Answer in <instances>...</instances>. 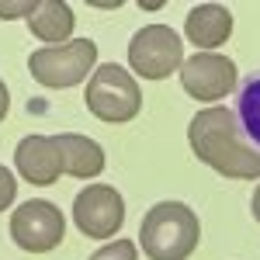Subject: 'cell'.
Wrapping results in <instances>:
<instances>
[{
  "instance_id": "4fadbf2b",
  "label": "cell",
  "mask_w": 260,
  "mask_h": 260,
  "mask_svg": "<svg viewBox=\"0 0 260 260\" xmlns=\"http://www.w3.org/2000/svg\"><path fill=\"white\" fill-rule=\"evenodd\" d=\"M236 118H240L246 139L260 149V66L240 83V94H236Z\"/></svg>"
},
{
  "instance_id": "ac0fdd59",
  "label": "cell",
  "mask_w": 260,
  "mask_h": 260,
  "mask_svg": "<svg viewBox=\"0 0 260 260\" xmlns=\"http://www.w3.org/2000/svg\"><path fill=\"white\" fill-rule=\"evenodd\" d=\"M253 219L260 222V187H257V191H253Z\"/></svg>"
},
{
  "instance_id": "6da1fadb",
  "label": "cell",
  "mask_w": 260,
  "mask_h": 260,
  "mask_svg": "<svg viewBox=\"0 0 260 260\" xmlns=\"http://www.w3.org/2000/svg\"><path fill=\"white\" fill-rule=\"evenodd\" d=\"M187 142L201 163L233 180H260V149L246 139L233 108L212 104L187 125Z\"/></svg>"
},
{
  "instance_id": "5b68a950",
  "label": "cell",
  "mask_w": 260,
  "mask_h": 260,
  "mask_svg": "<svg viewBox=\"0 0 260 260\" xmlns=\"http://www.w3.org/2000/svg\"><path fill=\"white\" fill-rule=\"evenodd\" d=\"M128 66L146 80H167L184 66V42L170 24H146L128 42Z\"/></svg>"
},
{
  "instance_id": "9c48e42d",
  "label": "cell",
  "mask_w": 260,
  "mask_h": 260,
  "mask_svg": "<svg viewBox=\"0 0 260 260\" xmlns=\"http://www.w3.org/2000/svg\"><path fill=\"white\" fill-rule=\"evenodd\" d=\"M14 167L28 184L49 187L62 177V156L56 136H24L14 149Z\"/></svg>"
},
{
  "instance_id": "52a82bcc",
  "label": "cell",
  "mask_w": 260,
  "mask_h": 260,
  "mask_svg": "<svg viewBox=\"0 0 260 260\" xmlns=\"http://www.w3.org/2000/svg\"><path fill=\"white\" fill-rule=\"evenodd\" d=\"M73 222L87 240H111L125 222L121 191L111 184H90L73 198Z\"/></svg>"
},
{
  "instance_id": "3957f363",
  "label": "cell",
  "mask_w": 260,
  "mask_h": 260,
  "mask_svg": "<svg viewBox=\"0 0 260 260\" xmlns=\"http://www.w3.org/2000/svg\"><path fill=\"white\" fill-rule=\"evenodd\" d=\"M31 77L45 87H77L90 80V73L98 70V45L90 39H70L66 45H45L28 56Z\"/></svg>"
},
{
  "instance_id": "9a60e30c",
  "label": "cell",
  "mask_w": 260,
  "mask_h": 260,
  "mask_svg": "<svg viewBox=\"0 0 260 260\" xmlns=\"http://www.w3.org/2000/svg\"><path fill=\"white\" fill-rule=\"evenodd\" d=\"M14 198H18V180H14V174L0 163V212H7Z\"/></svg>"
},
{
  "instance_id": "8992f818",
  "label": "cell",
  "mask_w": 260,
  "mask_h": 260,
  "mask_svg": "<svg viewBox=\"0 0 260 260\" xmlns=\"http://www.w3.org/2000/svg\"><path fill=\"white\" fill-rule=\"evenodd\" d=\"M66 236V215L52 201L31 198L14 208L11 215V240L28 253H49Z\"/></svg>"
},
{
  "instance_id": "30bf717a",
  "label": "cell",
  "mask_w": 260,
  "mask_h": 260,
  "mask_svg": "<svg viewBox=\"0 0 260 260\" xmlns=\"http://www.w3.org/2000/svg\"><path fill=\"white\" fill-rule=\"evenodd\" d=\"M184 35H187L191 45H198L201 52L222 49L233 35V14L222 4H198L184 18Z\"/></svg>"
},
{
  "instance_id": "5bb4252c",
  "label": "cell",
  "mask_w": 260,
  "mask_h": 260,
  "mask_svg": "<svg viewBox=\"0 0 260 260\" xmlns=\"http://www.w3.org/2000/svg\"><path fill=\"white\" fill-rule=\"evenodd\" d=\"M139 257V250H136V243L128 240H115V243H104L98 253L90 260H136Z\"/></svg>"
},
{
  "instance_id": "2e32d148",
  "label": "cell",
  "mask_w": 260,
  "mask_h": 260,
  "mask_svg": "<svg viewBox=\"0 0 260 260\" xmlns=\"http://www.w3.org/2000/svg\"><path fill=\"white\" fill-rule=\"evenodd\" d=\"M31 7L35 4H0V18H18V14H31Z\"/></svg>"
},
{
  "instance_id": "8fae6325",
  "label": "cell",
  "mask_w": 260,
  "mask_h": 260,
  "mask_svg": "<svg viewBox=\"0 0 260 260\" xmlns=\"http://www.w3.org/2000/svg\"><path fill=\"white\" fill-rule=\"evenodd\" d=\"M56 146H59L62 174H66V177L94 180L101 170H104V149H101L94 139L77 136V132H59V136H56Z\"/></svg>"
},
{
  "instance_id": "277c9868",
  "label": "cell",
  "mask_w": 260,
  "mask_h": 260,
  "mask_svg": "<svg viewBox=\"0 0 260 260\" xmlns=\"http://www.w3.org/2000/svg\"><path fill=\"white\" fill-rule=\"evenodd\" d=\"M87 108L94 118L111 125L132 121L142 108V90L128 70H121L118 62H104L87 80Z\"/></svg>"
},
{
  "instance_id": "e0dca14e",
  "label": "cell",
  "mask_w": 260,
  "mask_h": 260,
  "mask_svg": "<svg viewBox=\"0 0 260 260\" xmlns=\"http://www.w3.org/2000/svg\"><path fill=\"white\" fill-rule=\"evenodd\" d=\"M7 108H11V94H7V83L0 80V121L7 118Z\"/></svg>"
},
{
  "instance_id": "7c38bea8",
  "label": "cell",
  "mask_w": 260,
  "mask_h": 260,
  "mask_svg": "<svg viewBox=\"0 0 260 260\" xmlns=\"http://www.w3.org/2000/svg\"><path fill=\"white\" fill-rule=\"evenodd\" d=\"M73 24H77L73 11L62 0H35L31 14H28V31L49 45H66L73 35Z\"/></svg>"
},
{
  "instance_id": "ba28073f",
  "label": "cell",
  "mask_w": 260,
  "mask_h": 260,
  "mask_svg": "<svg viewBox=\"0 0 260 260\" xmlns=\"http://www.w3.org/2000/svg\"><path fill=\"white\" fill-rule=\"evenodd\" d=\"M236 77H240L236 62L222 52H194L180 66V83H184L187 98L201 101V104H215L225 94H233Z\"/></svg>"
},
{
  "instance_id": "7a4b0ae2",
  "label": "cell",
  "mask_w": 260,
  "mask_h": 260,
  "mask_svg": "<svg viewBox=\"0 0 260 260\" xmlns=\"http://www.w3.org/2000/svg\"><path fill=\"white\" fill-rule=\"evenodd\" d=\"M201 240V222L184 201H160L139 225V246L149 260H187Z\"/></svg>"
}]
</instances>
